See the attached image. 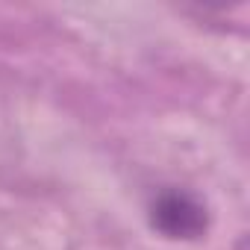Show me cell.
I'll return each instance as SVG.
<instances>
[{"instance_id":"6da1fadb","label":"cell","mask_w":250,"mask_h":250,"mask_svg":"<svg viewBox=\"0 0 250 250\" xmlns=\"http://www.w3.org/2000/svg\"><path fill=\"white\" fill-rule=\"evenodd\" d=\"M150 227L171 241H197L209 232L206 203L186 188H165L150 200Z\"/></svg>"}]
</instances>
